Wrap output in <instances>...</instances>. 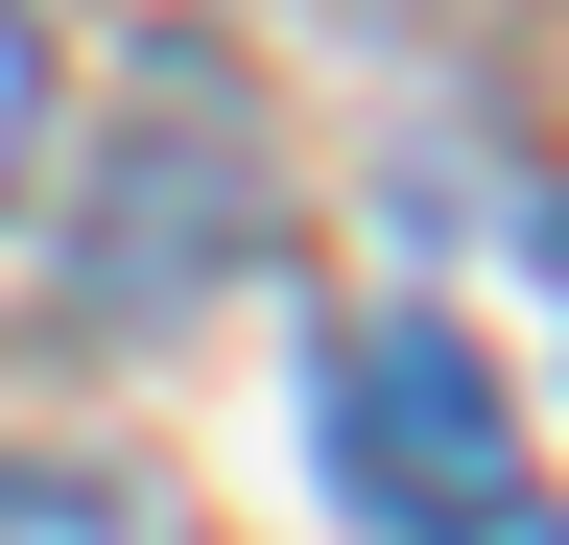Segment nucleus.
I'll use <instances>...</instances> for the list:
<instances>
[{"mask_svg": "<svg viewBox=\"0 0 569 545\" xmlns=\"http://www.w3.org/2000/svg\"><path fill=\"white\" fill-rule=\"evenodd\" d=\"M332 474H356L380 545H569L522 403H498V356H475L451 309H356L332 332Z\"/></svg>", "mask_w": 569, "mask_h": 545, "instance_id": "f257e3e1", "label": "nucleus"}, {"mask_svg": "<svg viewBox=\"0 0 569 545\" xmlns=\"http://www.w3.org/2000/svg\"><path fill=\"white\" fill-rule=\"evenodd\" d=\"M0 545H167V522L119 474H71V451H0Z\"/></svg>", "mask_w": 569, "mask_h": 545, "instance_id": "f03ea898", "label": "nucleus"}, {"mask_svg": "<svg viewBox=\"0 0 569 545\" xmlns=\"http://www.w3.org/2000/svg\"><path fill=\"white\" fill-rule=\"evenodd\" d=\"M24 143H48V24L0 0V190H24Z\"/></svg>", "mask_w": 569, "mask_h": 545, "instance_id": "7ed1b4c3", "label": "nucleus"}]
</instances>
